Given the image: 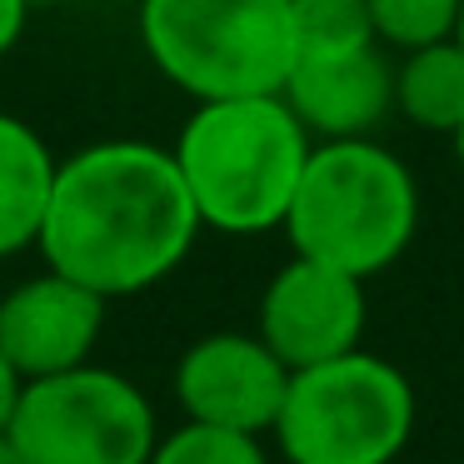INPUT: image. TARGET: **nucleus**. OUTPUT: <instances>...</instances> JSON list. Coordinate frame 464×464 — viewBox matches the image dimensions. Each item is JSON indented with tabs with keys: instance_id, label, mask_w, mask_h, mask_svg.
<instances>
[{
	"instance_id": "f257e3e1",
	"label": "nucleus",
	"mask_w": 464,
	"mask_h": 464,
	"mask_svg": "<svg viewBox=\"0 0 464 464\" xmlns=\"http://www.w3.org/2000/svg\"><path fill=\"white\" fill-rule=\"evenodd\" d=\"M200 230L170 150L150 140H95L55 170L41 255L105 300H125L180 270Z\"/></svg>"
},
{
	"instance_id": "f03ea898",
	"label": "nucleus",
	"mask_w": 464,
	"mask_h": 464,
	"mask_svg": "<svg viewBox=\"0 0 464 464\" xmlns=\"http://www.w3.org/2000/svg\"><path fill=\"white\" fill-rule=\"evenodd\" d=\"M314 135L285 95L195 101L180 140L170 145L205 230L265 235L285 230Z\"/></svg>"
},
{
	"instance_id": "7ed1b4c3",
	"label": "nucleus",
	"mask_w": 464,
	"mask_h": 464,
	"mask_svg": "<svg viewBox=\"0 0 464 464\" xmlns=\"http://www.w3.org/2000/svg\"><path fill=\"white\" fill-rule=\"evenodd\" d=\"M420 230V185L410 165L370 135L314 140L285 215L295 255L370 275L390 270Z\"/></svg>"
},
{
	"instance_id": "20e7f679",
	"label": "nucleus",
	"mask_w": 464,
	"mask_h": 464,
	"mask_svg": "<svg viewBox=\"0 0 464 464\" xmlns=\"http://www.w3.org/2000/svg\"><path fill=\"white\" fill-rule=\"evenodd\" d=\"M140 45L190 101L280 95L300 55L290 0H140Z\"/></svg>"
},
{
	"instance_id": "39448f33",
	"label": "nucleus",
	"mask_w": 464,
	"mask_h": 464,
	"mask_svg": "<svg viewBox=\"0 0 464 464\" xmlns=\"http://www.w3.org/2000/svg\"><path fill=\"white\" fill-rule=\"evenodd\" d=\"M414 434V384L380 354L290 370L275 440L290 464H394Z\"/></svg>"
},
{
	"instance_id": "423d86ee",
	"label": "nucleus",
	"mask_w": 464,
	"mask_h": 464,
	"mask_svg": "<svg viewBox=\"0 0 464 464\" xmlns=\"http://www.w3.org/2000/svg\"><path fill=\"white\" fill-rule=\"evenodd\" d=\"M5 434L25 464H150L160 444L145 390L91 360L25 380Z\"/></svg>"
},
{
	"instance_id": "0eeeda50",
	"label": "nucleus",
	"mask_w": 464,
	"mask_h": 464,
	"mask_svg": "<svg viewBox=\"0 0 464 464\" xmlns=\"http://www.w3.org/2000/svg\"><path fill=\"white\" fill-rule=\"evenodd\" d=\"M260 334L290 370L324 364L360 350L364 334V280L340 265L295 255L275 270L260 295Z\"/></svg>"
},
{
	"instance_id": "6e6552de",
	"label": "nucleus",
	"mask_w": 464,
	"mask_h": 464,
	"mask_svg": "<svg viewBox=\"0 0 464 464\" xmlns=\"http://www.w3.org/2000/svg\"><path fill=\"white\" fill-rule=\"evenodd\" d=\"M285 390H290V364L260 334H205L175 364V400L195 424L275 434Z\"/></svg>"
},
{
	"instance_id": "1a4fd4ad",
	"label": "nucleus",
	"mask_w": 464,
	"mask_h": 464,
	"mask_svg": "<svg viewBox=\"0 0 464 464\" xmlns=\"http://www.w3.org/2000/svg\"><path fill=\"white\" fill-rule=\"evenodd\" d=\"M105 295L71 275L51 270L21 280L0 295V350L15 364L21 380L75 370L95 354V340L105 330Z\"/></svg>"
},
{
	"instance_id": "9d476101",
	"label": "nucleus",
	"mask_w": 464,
	"mask_h": 464,
	"mask_svg": "<svg viewBox=\"0 0 464 464\" xmlns=\"http://www.w3.org/2000/svg\"><path fill=\"white\" fill-rule=\"evenodd\" d=\"M280 95L314 140H350L380 130V121L394 111V65L380 45L295 55Z\"/></svg>"
},
{
	"instance_id": "9b49d317",
	"label": "nucleus",
	"mask_w": 464,
	"mask_h": 464,
	"mask_svg": "<svg viewBox=\"0 0 464 464\" xmlns=\"http://www.w3.org/2000/svg\"><path fill=\"white\" fill-rule=\"evenodd\" d=\"M55 170L61 160L41 140V130L0 111V260L41 245Z\"/></svg>"
},
{
	"instance_id": "f8f14e48",
	"label": "nucleus",
	"mask_w": 464,
	"mask_h": 464,
	"mask_svg": "<svg viewBox=\"0 0 464 464\" xmlns=\"http://www.w3.org/2000/svg\"><path fill=\"white\" fill-rule=\"evenodd\" d=\"M394 111L440 135L464 125V45L454 35L404 51V61L394 65Z\"/></svg>"
},
{
	"instance_id": "ddd939ff",
	"label": "nucleus",
	"mask_w": 464,
	"mask_h": 464,
	"mask_svg": "<svg viewBox=\"0 0 464 464\" xmlns=\"http://www.w3.org/2000/svg\"><path fill=\"white\" fill-rule=\"evenodd\" d=\"M295 11V45L300 55H334L380 45L370 21V0H290Z\"/></svg>"
},
{
	"instance_id": "4468645a",
	"label": "nucleus",
	"mask_w": 464,
	"mask_h": 464,
	"mask_svg": "<svg viewBox=\"0 0 464 464\" xmlns=\"http://www.w3.org/2000/svg\"><path fill=\"white\" fill-rule=\"evenodd\" d=\"M370 21L380 45L390 51H420V45L450 41L459 25V0H370Z\"/></svg>"
},
{
	"instance_id": "2eb2a0df",
	"label": "nucleus",
	"mask_w": 464,
	"mask_h": 464,
	"mask_svg": "<svg viewBox=\"0 0 464 464\" xmlns=\"http://www.w3.org/2000/svg\"><path fill=\"white\" fill-rule=\"evenodd\" d=\"M150 464H270L260 450V434L220 430V424L185 420L175 434L155 444Z\"/></svg>"
},
{
	"instance_id": "dca6fc26",
	"label": "nucleus",
	"mask_w": 464,
	"mask_h": 464,
	"mask_svg": "<svg viewBox=\"0 0 464 464\" xmlns=\"http://www.w3.org/2000/svg\"><path fill=\"white\" fill-rule=\"evenodd\" d=\"M31 0H0V61L21 45V35H25V21H31Z\"/></svg>"
},
{
	"instance_id": "f3484780",
	"label": "nucleus",
	"mask_w": 464,
	"mask_h": 464,
	"mask_svg": "<svg viewBox=\"0 0 464 464\" xmlns=\"http://www.w3.org/2000/svg\"><path fill=\"white\" fill-rule=\"evenodd\" d=\"M21 374H15V364L5 360V350H0V430L11 424V414H15V400H21Z\"/></svg>"
},
{
	"instance_id": "a211bd4d",
	"label": "nucleus",
	"mask_w": 464,
	"mask_h": 464,
	"mask_svg": "<svg viewBox=\"0 0 464 464\" xmlns=\"http://www.w3.org/2000/svg\"><path fill=\"white\" fill-rule=\"evenodd\" d=\"M0 464H25V454L15 450V440L5 430H0Z\"/></svg>"
},
{
	"instance_id": "6ab92c4d",
	"label": "nucleus",
	"mask_w": 464,
	"mask_h": 464,
	"mask_svg": "<svg viewBox=\"0 0 464 464\" xmlns=\"http://www.w3.org/2000/svg\"><path fill=\"white\" fill-rule=\"evenodd\" d=\"M454 155H459V165H464V125L454 130Z\"/></svg>"
},
{
	"instance_id": "aec40b11",
	"label": "nucleus",
	"mask_w": 464,
	"mask_h": 464,
	"mask_svg": "<svg viewBox=\"0 0 464 464\" xmlns=\"http://www.w3.org/2000/svg\"><path fill=\"white\" fill-rule=\"evenodd\" d=\"M454 41L464 45V0H459V25H454Z\"/></svg>"
},
{
	"instance_id": "412c9836",
	"label": "nucleus",
	"mask_w": 464,
	"mask_h": 464,
	"mask_svg": "<svg viewBox=\"0 0 464 464\" xmlns=\"http://www.w3.org/2000/svg\"><path fill=\"white\" fill-rule=\"evenodd\" d=\"M31 5H71V0H31Z\"/></svg>"
}]
</instances>
